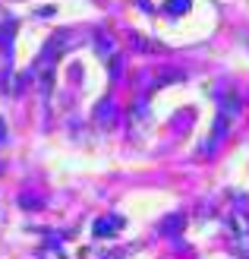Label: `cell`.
<instances>
[{"label": "cell", "mask_w": 249, "mask_h": 259, "mask_svg": "<svg viewBox=\"0 0 249 259\" xmlns=\"http://www.w3.org/2000/svg\"><path fill=\"white\" fill-rule=\"evenodd\" d=\"M7 142V123H4V117H0V146Z\"/></svg>", "instance_id": "cell-12"}, {"label": "cell", "mask_w": 249, "mask_h": 259, "mask_svg": "<svg viewBox=\"0 0 249 259\" xmlns=\"http://www.w3.org/2000/svg\"><path fill=\"white\" fill-rule=\"evenodd\" d=\"M227 123H230V120L224 117V114H221V117L215 120V130H212V142H208V146H205V152H212V149L218 146V142H221V139L227 136Z\"/></svg>", "instance_id": "cell-4"}, {"label": "cell", "mask_w": 249, "mask_h": 259, "mask_svg": "<svg viewBox=\"0 0 249 259\" xmlns=\"http://www.w3.org/2000/svg\"><path fill=\"white\" fill-rule=\"evenodd\" d=\"M38 259H63V250H60V247H54V240H51L47 247L38 253Z\"/></svg>", "instance_id": "cell-8"}, {"label": "cell", "mask_w": 249, "mask_h": 259, "mask_svg": "<svg viewBox=\"0 0 249 259\" xmlns=\"http://www.w3.org/2000/svg\"><path fill=\"white\" fill-rule=\"evenodd\" d=\"M180 79H183V70H161L158 76H155L152 89H164L167 82H180Z\"/></svg>", "instance_id": "cell-5"}, {"label": "cell", "mask_w": 249, "mask_h": 259, "mask_svg": "<svg viewBox=\"0 0 249 259\" xmlns=\"http://www.w3.org/2000/svg\"><path fill=\"white\" fill-rule=\"evenodd\" d=\"M186 10H189V0H167L164 4V13H170V16H180Z\"/></svg>", "instance_id": "cell-7"}, {"label": "cell", "mask_w": 249, "mask_h": 259, "mask_svg": "<svg viewBox=\"0 0 249 259\" xmlns=\"http://www.w3.org/2000/svg\"><path fill=\"white\" fill-rule=\"evenodd\" d=\"M19 205H22V209H41V199H38V196H22Z\"/></svg>", "instance_id": "cell-11"}, {"label": "cell", "mask_w": 249, "mask_h": 259, "mask_svg": "<svg viewBox=\"0 0 249 259\" xmlns=\"http://www.w3.org/2000/svg\"><path fill=\"white\" fill-rule=\"evenodd\" d=\"M13 32H16V22H13V19H7L4 25H0V45L7 48V54L13 51Z\"/></svg>", "instance_id": "cell-6"}, {"label": "cell", "mask_w": 249, "mask_h": 259, "mask_svg": "<svg viewBox=\"0 0 249 259\" xmlns=\"http://www.w3.org/2000/svg\"><path fill=\"white\" fill-rule=\"evenodd\" d=\"M183 225H186V218H183V215H167L164 222L158 225V231H161V234H167V237H174V234H180V231H183Z\"/></svg>", "instance_id": "cell-3"}, {"label": "cell", "mask_w": 249, "mask_h": 259, "mask_svg": "<svg viewBox=\"0 0 249 259\" xmlns=\"http://www.w3.org/2000/svg\"><path fill=\"white\" fill-rule=\"evenodd\" d=\"M120 228H123V218H120V215H114V218H98V222L91 225L95 237H111L114 231H120Z\"/></svg>", "instance_id": "cell-1"}, {"label": "cell", "mask_w": 249, "mask_h": 259, "mask_svg": "<svg viewBox=\"0 0 249 259\" xmlns=\"http://www.w3.org/2000/svg\"><path fill=\"white\" fill-rule=\"evenodd\" d=\"M120 73H123V57L120 54H111V79H117Z\"/></svg>", "instance_id": "cell-10"}, {"label": "cell", "mask_w": 249, "mask_h": 259, "mask_svg": "<svg viewBox=\"0 0 249 259\" xmlns=\"http://www.w3.org/2000/svg\"><path fill=\"white\" fill-rule=\"evenodd\" d=\"M114 117H117L114 101H111V98L98 101V108H95V123H98V126H111V123H114Z\"/></svg>", "instance_id": "cell-2"}, {"label": "cell", "mask_w": 249, "mask_h": 259, "mask_svg": "<svg viewBox=\"0 0 249 259\" xmlns=\"http://www.w3.org/2000/svg\"><path fill=\"white\" fill-rule=\"evenodd\" d=\"M95 48H98V54H114V45H111V38H108V35H98Z\"/></svg>", "instance_id": "cell-9"}]
</instances>
